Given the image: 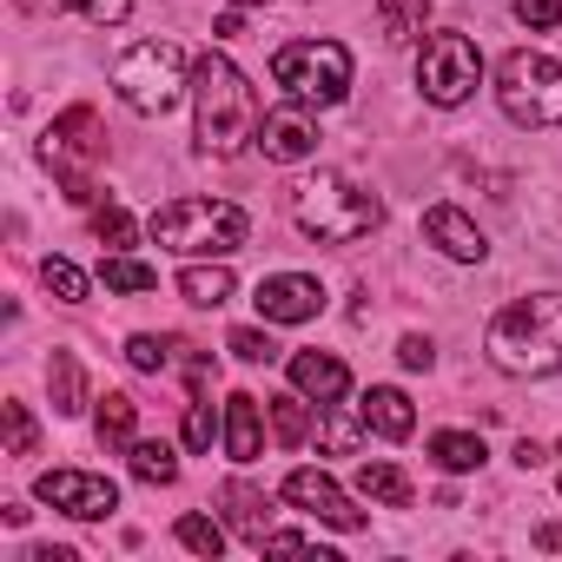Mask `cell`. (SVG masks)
Masks as SVG:
<instances>
[{"label":"cell","mask_w":562,"mask_h":562,"mask_svg":"<svg viewBox=\"0 0 562 562\" xmlns=\"http://www.w3.org/2000/svg\"><path fill=\"white\" fill-rule=\"evenodd\" d=\"M509 14H516L522 27L549 34V27H562V0H509Z\"/></svg>","instance_id":"cell-37"},{"label":"cell","mask_w":562,"mask_h":562,"mask_svg":"<svg viewBox=\"0 0 562 562\" xmlns=\"http://www.w3.org/2000/svg\"><path fill=\"white\" fill-rule=\"evenodd\" d=\"M292 225L318 245H358L384 225V199L371 186H358L351 172H312L292 186Z\"/></svg>","instance_id":"cell-3"},{"label":"cell","mask_w":562,"mask_h":562,"mask_svg":"<svg viewBox=\"0 0 562 562\" xmlns=\"http://www.w3.org/2000/svg\"><path fill=\"white\" fill-rule=\"evenodd\" d=\"M153 245L179 251V258H232L251 238V218L232 199H172L153 212Z\"/></svg>","instance_id":"cell-5"},{"label":"cell","mask_w":562,"mask_h":562,"mask_svg":"<svg viewBox=\"0 0 562 562\" xmlns=\"http://www.w3.org/2000/svg\"><path fill=\"white\" fill-rule=\"evenodd\" d=\"M536 542H542V549H562V522H542V529H536Z\"/></svg>","instance_id":"cell-41"},{"label":"cell","mask_w":562,"mask_h":562,"mask_svg":"<svg viewBox=\"0 0 562 562\" xmlns=\"http://www.w3.org/2000/svg\"><path fill=\"white\" fill-rule=\"evenodd\" d=\"M218 503H225V522H232L245 542H265V529H271V503H265V490H251L245 476H232V483L218 490Z\"/></svg>","instance_id":"cell-19"},{"label":"cell","mask_w":562,"mask_h":562,"mask_svg":"<svg viewBox=\"0 0 562 562\" xmlns=\"http://www.w3.org/2000/svg\"><path fill=\"white\" fill-rule=\"evenodd\" d=\"M47 391H54V411L60 417H80L87 411V378H80V358L74 351H54L47 358Z\"/></svg>","instance_id":"cell-26"},{"label":"cell","mask_w":562,"mask_h":562,"mask_svg":"<svg viewBox=\"0 0 562 562\" xmlns=\"http://www.w3.org/2000/svg\"><path fill=\"white\" fill-rule=\"evenodd\" d=\"M232 292H238V278H232V265H225V258H192V265L179 271V299H186V305H199V312L232 305Z\"/></svg>","instance_id":"cell-18"},{"label":"cell","mask_w":562,"mask_h":562,"mask_svg":"<svg viewBox=\"0 0 562 562\" xmlns=\"http://www.w3.org/2000/svg\"><path fill=\"white\" fill-rule=\"evenodd\" d=\"M192 67L179 41H133L120 60H113V93L139 113V120H166L186 93H192Z\"/></svg>","instance_id":"cell-4"},{"label":"cell","mask_w":562,"mask_h":562,"mask_svg":"<svg viewBox=\"0 0 562 562\" xmlns=\"http://www.w3.org/2000/svg\"><path fill=\"white\" fill-rule=\"evenodd\" d=\"M179 437H186V450H199V457H205L212 443H225V411H212V397H192V404H186V430H179Z\"/></svg>","instance_id":"cell-30"},{"label":"cell","mask_w":562,"mask_h":562,"mask_svg":"<svg viewBox=\"0 0 562 562\" xmlns=\"http://www.w3.org/2000/svg\"><path fill=\"white\" fill-rule=\"evenodd\" d=\"M285 503L292 509H305V516H318V522H331V529H364V509L345 496V483L331 476V470H292L285 476Z\"/></svg>","instance_id":"cell-13"},{"label":"cell","mask_w":562,"mask_h":562,"mask_svg":"<svg viewBox=\"0 0 562 562\" xmlns=\"http://www.w3.org/2000/svg\"><path fill=\"white\" fill-rule=\"evenodd\" d=\"M271 80L285 100H305V106H338L351 93V54L338 41H292L271 54Z\"/></svg>","instance_id":"cell-7"},{"label":"cell","mask_w":562,"mask_h":562,"mask_svg":"<svg viewBox=\"0 0 562 562\" xmlns=\"http://www.w3.org/2000/svg\"><path fill=\"white\" fill-rule=\"evenodd\" d=\"M34 496L74 522H106L120 509V483L100 476V470H41L34 476Z\"/></svg>","instance_id":"cell-9"},{"label":"cell","mask_w":562,"mask_h":562,"mask_svg":"<svg viewBox=\"0 0 562 562\" xmlns=\"http://www.w3.org/2000/svg\"><path fill=\"white\" fill-rule=\"evenodd\" d=\"M424 238H430L443 258H457V265H483V251H490V238H483L457 205H430V212H424Z\"/></svg>","instance_id":"cell-14"},{"label":"cell","mask_w":562,"mask_h":562,"mask_svg":"<svg viewBox=\"0 0 562 562\" xmlns=\"http://www.w3.org/2000/svg\"><path fill=\"white\" fill-rule=\"evenodd\" d=\"M232 8H238V14H245V8H271V0H232Z\"/></svg>","instance_id":"cell-42"},{"label":"cell","mask_w":562,"mask_h":562,"mask_svg":"<svg viewBox=\"0 0 562 562\" xmlns=\"http://www.w3.org/2000/svg\"><path fill=\"white\" fill-rule=\"evenodd\" d=\"M126 470H133L139 483L166 490V483H179V450H172L166 437H139V443L126 450Z\"/></svg>","instance_id":"cell-24"},{"label":"cell","mask_w":562,"mask_h":562,"mask_svg":"<svg viewBox=\"0 0 562 562\" xmlns=\"http://www.w3.org/2000/svg\"><path fill=\"white\" fill-rule=\"evenodd\" d=\"M225 351H232L238 364H271V358H278V345H271V331H258V325H238V331L225 338Z\"/></svg>","instance_id":"cell-35"},{"label":"cell","mask_w":562,"mask_h":562,"mask_svg":"<svg viewBox=\"0 0 562 562\" xmlns=\"http://www.w3.org/2000/svg\"><path fill=\"white\" fill-rule=\"evenodd\" d=\"M358 417H364L371 437H391V443H404V437L417 430V411H411V397H404L397 384H371V391L358 397Z\"/></svg>","instance_id":"cell-17"},{"label":"cell","mask_w":562,"mask_h":562,"mask_svg":"<svg viewBox=\"0 0 562 562\" xmlns=\"http://www.w3.org/2000/svg\"><path fill=\"white\" fill-rule=\"evenodd\" d=\"M93 232H100V245H106V251H126L139 225H133V212H126V205H113V199H106V205H93Z\"/></svg>","instance_id":"cell-34"},{"label":"cell","mask_w":562,"mask_h":562,"mask_svg":"<svg viewBox=\"0 0 562 562\" xmlns=\"http://www.w3.org/2000/svg\"><path fill=\"white\" fill-rule=\"evenodd\" d=\"M285 371H292V391H305L312 404H345V397H351V371H345V358H331V351H299Z\"/></svg>","instance_id":"cell-15"},{"label":"cell","mask_w":562,"mask_h":562,"mask_svg":"<svg viewBox=\"0 0 562 562\" xmlns=\"http://www.w3.org/2000/svg\"><path fill=\"white\" fill-rule=\"evenodd\" d=\"M41 159H47L54 172H87L93 159H106V126H100V113H93V106L54 113V126H47V139H41Z\"/></svg>","instance_id":"cell-10"},{"label":"cell","mask_w":562,"mask_h":562,"mask_svg":"<svg viewBox=\"0 0 562 562\" xmlns=\"http://www.w3.org/2000/svg\"><path fill=\"white\" fill-rule=\"evenodd\" d=\"M483 351L503 378H562V292L503 305L483 331Z\"/></svg>","instance_id":"cell-2"},{"label":"cell","mask_w":562,"mask_h":562,"mask_svg":"<svg viewBox=\"0 0 562 562\" xmlns=\"http://www.w3.org/2000/svg\"><path fill=\"white\" fill-rule=\"evenodd\" d=\"M258 153L278 159V166H305V159H318V106H305V100L271 106L265 126H258Z\"/></svg>","instance_id":"cell-12"},{"label":"cell","mask_w":562,"mask_h":562,"mask_svg":"<svg viewBox=\"0 0 562 562\" xmlns=\"http://www.w3.org/2000/svg\"><path fill=\"white\" fill-rule=\"evenodd\" d=\"M555 490H562V476H555Z\"/></svg>","instance_id":"cell-43"},{"label":"cell","mask_w":562,"mask_h":562,"mask_svg":"<svg viewBox=\"0 0 562 562\" xmlns=\"http://www.w3.org/2000/svg\"><path fill=\"white\" fill-rule=\"evenodd\" d=\"M251 305H258L265 325H312L325 312V285L312 271H271V278H258Z\"/></svg>","instance_id":"cell-11"},{"label":"cell","mask_w":562,"mask_h":562,"mask_svg":"<svg viewBox=\"0 0 562 562\" xmlns=\"http://www.w3.org/2000/svg\"><path fill=\"white\" fill-rule=\"evenodd\" d=\"M516 463H522V470H542V463H549V450H542V443H529V437H522V443H516Z\"/></svg>","instance_id":"cell-39"},{"label":"cell","mask_w":562,"mask_h":562,"mask_svg":"<svg viewBox=\"0 0 562 562\" xmlns=\"http://www.w3.org/2000/svg\"><path fill=\"white\" fill-rule=\"evenodd\" d=\"M27 562H80L74 549H27Z\"/></svg>","instance_id":"cell-40"},{"label":"cell","mask_w":562,"mask_h":562,"mask_svg":"<svg viewBox=\"0 0 562 562\" xmlns=\"http://www.w3.org/2000/svg\"><path fill=\"white\" fill-rule=\"evenodd\" d=\"M60 8H74V14L93 21V27H120V21L133 14V0H60Z\"/></svg>","instance_id":"cell-36"},{"label":"cell","mask_w":562,"mask_h":562,"mask_svg":"<svg viewBox=\"0 0 562 562\" xmlns=\"http://www.w3.org/2000/svg\"><path fill=\"white\" fill-rule=\"evenodd\" d=\"M0 437H8V457H34L41 450V424H34V411L27 404H0Z\"/></svg>","instance_id":"cell-31"},{"label":"cell","mask_w":562,"mask_h":562,"mask_svg":"<svg viewBox=\"0 0 562 562\" xmlns=\"http://www.w3.org/2000/svg\"><path fill=\"white\" fill-rule=\"evenodd\" d=\"M424 21H430V0H378V27L391 47H417Z\"/></svg>","instance_id":"cell-25"},{"label":"cell","mask_w":562,"mask_h":562,"mask_svg":"<svg viewBox=\"0 0 562 562\" xmlns=\"http://www.w3.org/2000/svg\"><path fill=\"white\" fill-rule=\"evenodd\" d=\"M179 351H186L179 338H153V331L126 338V364H133V371H166V364H172Z\"/></svg>","instance_id":"cell-33"},{"label":"cell","mask_w":562,"mask_h":562,"mask_svg":"<svg viewBox=\"0 0 562 562\" xmlns=\"http://www.w3.org/2000/svg\"><path fill=\"white\" fill-rule=\"evenodd\" d=\"M41 285H47L60 305H87V271H80L74 258H47V265H41Z\"/></svg>","instance_id":"cell-32"},{"label":"cell","mask_w":562,"mask_h":562,"mask_svg":"<svg viewBox=\"0 0 562 562\" xmlns=\"http://www.w3.org/2000/svg\"><path fill=\"white\" fill-rule=\"evenodd\" d=\"M430 457H437V470H450V476H470V470H483V437H470V430H437L430 437Z\"/></svg>","instance_id":"cell-27"},{"label":"cell","mask_w":562,"mask_h":562,"mask_svg":"<svg viewBox=\"0 0 562 562\" xmlns=\"http://www.w3.org/2000/svg\"><path fill=\"white\" fill-rule=\"evenodd\" d=\"M172 536H179V549H192V555H205V562L225 555V522H218V516H199V509H192V516L172 522Z\"/></svg>","instance_id":"cell-29"},{"label":"cell","mask_w":562,"mask_h":562,"mask_svg":"<svg viewBox=\"0 0 562 562\" xmlns=\"http://www.w3.org/2000/svg\"><path fill=\"white\" fill-rule=\"evenodd\" d=\"M93 430H100L106 450H133V443H139V404H133L126 391L93 397Z\"/></svg>","instance_id":"cell-20"},{"label":"cell","mask_w":562,"mask_h":562,"mask_svg":"<svg viewBox=\"0 0 562 562\" xmlns=\"http://www.w3.org/2000/svg\"><path fill=\"white\" fill-rule=\"evenodd\" d=\"M358 496L364 503H378V509H411V476L397 470V463H358Z\"/></svg>","instance_id":"cell-22"},{"label":"cell","mask_w":562,"mask_h":562,"mask_svg":"<svg viewBox=\"0 0 562 562\" xmlns=\"http://www.w3.org/2000/svg\"><path fill=\"white\" fill-rule=\"evenodd\" d=\"M496 106L509 126H529V133H549L562 126V67L536 47H516L496 60Z\"/></svg>","instance_id":"cell-6"},{"label":"cell","mask_w":562,"mask_h":562,"mask_svg":"<svg viewBox=\"0 0 562 562\" xmlns=\"http://www.w3.org/2000/svg\"><path fill=\"white\" fill-rule=\"evenodd\" d=\"M100 285H106V292H120V299L159 292V265H146V258H133V251H106V265H100Z\"/></svg>","instance_id":"cell-23"},{"label":"cell","mask_w":562,"mask_h":562,"mask_svg":"<svg viewBox=\"0 0 562 562\" xmlns=\"http://www.w3.org/2000/svg\"><path fill=\"white\" fill-rule=\"evenodd\" d=\"M265 417H271V437L285 443V450H299V443H312V437H318V417H312V397H305V391L271 397V404H265Z\"/></svg>","instance_id":"cell-21"},{"label":"cell","mask_w":562,"mask_h":562,"mask_svg":"<svg viewBox=\"0 0 562 562\" xmlns=\"http://www.w3.org/2000/svg\"><path fill=\"white\" fill-rule=\"evenodd\" d=\"M476 87H483V54L470 34L443 27V34L417 41V93L430 106H463V100H476Z\"/></svg>","instance_id":"cell-8"},{"label":"cell","mask_w":562,"mask_h":562,"mask_svg":"<svg viewBox=\"0 0 562 562\" xmlns=\"http://www.w3.org/2000/svg\"><path fill=\"white\" fill-rule=\"evenodd\" d=\"M258 126H265L258 87L225 54H205L192 67V133H199V153L238 159L245 146H258Z\"/></svg>","instance_id":"cell-1"},{"label":"cell","mask_w":562,"mask_h":562,"mask_svg":"<svg viewBox=\"0 0 562 562\" xmlns=\"http://www.w3.org/2000/svg\"><path fill=\"white\" fill-rule=\"evenodd\" d=\"M397 364H404V371H430V364H437V345H430V338H417V331H411V338H404V345H397Z\"/></svg>","instance_id":"cell-38"},{"label":"cell","mask_w":562,"mask_h":562,"mask_svg":"<svg viewBox=\"0 0 562 562\" xmlns=\"http://www.w3.org/2000/svg\"><path fill=\"white\" fill-rule=\"evenodd\" d=\"M265 404L251 397V391H232L225 397V457L232 463H258L265 457Z\"/></svg>","instance_id":"cell-16"},{"label":"cell","mask_w":562,"mask_h":562,"mask_svg":"<svg viewBox=\"0 0 562 562\" xmlns=\"http://www.w3.org/2000/svg\"><path fill=\"white\" fill-rule=\"evenodd\" d=\"M312 443H325L331 457H358V443H364V417H345L338 404H318V437Z\"/></svg>","instance_id":"cell-28"}]
</instances>
